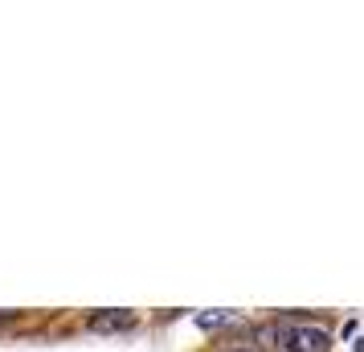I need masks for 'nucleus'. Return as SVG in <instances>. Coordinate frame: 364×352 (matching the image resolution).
Listing matches in <instances>:
<instances>
[{
  "label": "nucleus",
  "mask_w": 364,
  "mask_h": 352,
  "mask_svg": "<svg viewBox=\"0 0 364 352\" xmlns=\"http://www.w3.org/2000/svg\"><path fill=\"white\" fill-rule=\"evenodd\" d=\"M274 340L282 352H331V336L315 324H279Z\"/></svg>",
  "instance_id": "f257e3e1"
},
{
  "label": "nucleus",
  "mask_w": 364,
  "mask_h": 352,
  "mask_svg": "<svg viewBox=\"0 0 364 352\" xmlns=\"http://www.w3.org/2000/svg\"><path fill=\"white\" fill-rule=\"evenodd\" d=\"M86 328L90 332H127V328H135V311H95L86 319Z\"/></svg>",
  "instance_id": "f03ea898"
},
{
  "label": "nucleus",
  "mask_w": 364,
  "mask_h": 352,
  "mask_svg": "<svg viewBox=\"0 0 364 352\" xmlns=\"http://www.w3.org/2000/svg\"><path fill=\"white\" fill-rule=\"evenodd\" d=\"M233 311H200L197 316V328H205V332H209V328H221V324H233Z\"/></svg>",
  "instance_id": "7ed1b4c3"
},
{
  "label": "nucleus",
  "mask_w": 364,
  "mask_h": 352,
  "mask_svg": "<svg viewBox=\"0 0 364 352\" xmlns=\"http://www.w3.org/2000/svg\"><path fill=\"white\" fill-rule=\"evenodd\" d=\"M225 352H254V348H225Z\"/></svg>",
  "instance_id": "20e7f679"
},
{
  "label": "nucleus",
  "mask_w": 364,
  "mask_h": 352,
  "mask_svg": "<svg viewBox=\"0 0 364 352\" xmlns=\"http://www.w3.org/2000/svg\"><path fill=\"white\" fill-rule=\"evenodd\" d=\"M4 319H9V316H0V324H4Z\"/></svg>",
  "instance_id": "39448f33"
}]
</instances>
